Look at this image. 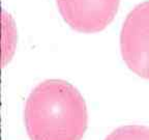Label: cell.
Listing matches in <instances>:
<instances>
[{"instance_id": "6da1fadb", "label": "cell", "mask_w": 149, "mask_h": 140, "mask_svg": "<svg viewBox=\"0 0 149 140\" xmlns=\"http://www.w3.org/2000/svg\"><path fill=\"white\" fill-rule=\"evenodd\" d=\"M24 121L31 140H82L88 125L86 102L68 81L46 80L28 97Z\"/></svg>"}, {"instance_id": "7a4b0ae2", "label": "cell", "mask_w": 149, "mask_h": 140, "mask_svg": "<svg viewBox=\"0 0 149 140\" xmlns=\"http://www.w3.org/2000/svg\"><path fill=\"white\" fill-rule=\"evenodd\" d=\"M120 50L128 69L149 80V0L127 15L121 28Z\"/></svg>"}, {"instance_id": "3957f363", "label": "cell", "mask_w": 149, "mask_h": 140, "mask_svg": "<svg viewBox=\"0 0 149 140\" xmlns=\"http://www.w3.org/2000/svg\"><path fill=\"white\" fill-rule=\"evenodd\" d=\"M63 20L82 33L104 30L118 12L120 0H56Z\"/></svg>"}, {"instance_id": "277c9868", "label": "cell", "mask_w": 149, "mask_h": 140, "mask_svg": "<svg viewBox=\"0 0 149 140\" xmlns=\"http://www.w3.org/2000/svg\"><path fill=\"white\" fill-rule=\"evenodd\" d=\"M105 140H149V128L139 125H128L114 130Z\"/></svg>"}]
</instances>
